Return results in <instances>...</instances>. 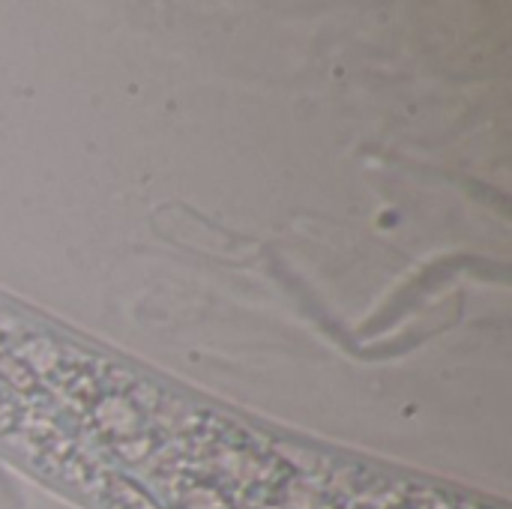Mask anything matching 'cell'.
<instances>
[{"mask_svg":"<svg viewBox=\"0 0 512 509\" xmlns=\"http://www.w3.org/2000/svg\"><path fill=\"white\" fill-rule=\"evenodd\" d=\"M0 450L96 509H300L318 465L6 300Z\"/></svg>","mask_w":512,"mask_h":509,"instance_id":"obj_1","label":"cell"}]
</instances>
